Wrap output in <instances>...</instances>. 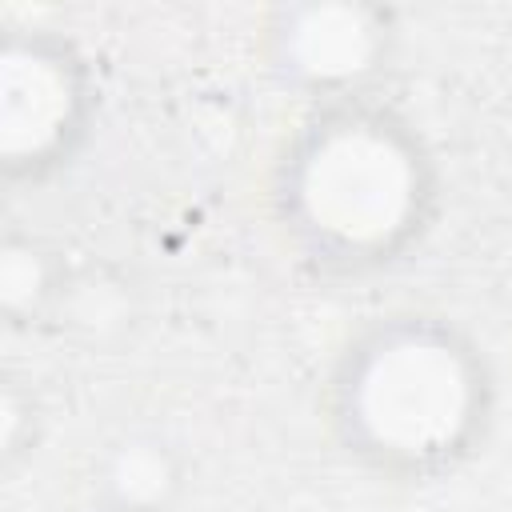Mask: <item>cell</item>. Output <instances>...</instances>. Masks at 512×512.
<instances>
[{
    "mask_svg": "<svg viewBox=\"0 0 512 512\" xmlns=\"http://www.w3.org/2000/svg\"><path fill=\"white\" fill-rule=\"evenodd\" d=\"M84 512H132V508H112V504H96V500H88Z\"/></svg>",
    "mask_w": 512,
    "mask_h": 512,
    "instance_id": "cell-7",
    "label": "cell"
},
{
    "mask_svg": "<svg viewBox=\"0 0 512 512\" xmlns=\"http://www.w3.org/2000/svg\"><path fill=\"white\" fill-rule=\"evenodd\" d=\"M64 264L60 256L28 232H8L0 244V308L8 324L40 320L64 292Z\"/></svg>",
    "mask_w": 512,
    "mask_h": 512,
    "instance_id": "cell-6",
    "label": "cell"
},
{
    "mask_svg": "<svg viewBox=\"0 0 512 512\" xmlns=\"http://www.w3.org/2000/svg\"><path fill=\"white\" fill-rule=\"evenodd\" d=\"M396 48V16L364 0H296L260 20L268 76L308 108L376 96Z\"/></svg>",
    "mask_w": 512,
    "mask_h": 512,
    "instance_id": "cell-4",
    "label": "cell"
},
{
    "mask_svg": "<svg viewBox=\"0 0 512 512\" xmlns=\"http://www.w3.org/2000/svg\"><path fill=\"white\" fill-rule=\"evenodd\" d=\"M500 380L484 344L452 316L392 308L336 348L324 428L348 464L388 484L456 476L492 436Z\"/></svg>",
    "mask_w": 512,
    "mask_h": 512,
    "instance_id": "cell-2",
    "label": "cell"
},
{
    "mask_svg": "<svg viewBox=\"0 0 512 512\" xmlns=\"http://www.w3.org/2000/svg\"><path fill=\"white\" fill-rule=\"evenodd\" d=\"M96 120V80L84 52L48 28H16L0 48V168L12 184L64 172Z\"/></svg>",
    "mask_w": 512,
    "mask_h": 512,
    "instance_id": "cell-3",
    "label": "cell"
},
{
    "mask_svg": "<svg viewBox=\"0 0 512 512\" xmlns=\"http://www.w3.org/2000/svg\"><path fill=\"white\" fill-rule=\"evenodd\" d=\"M280 244L316 276L364 280L404 264L440 216L424 132L380 96L308 108L268 172Z\"/></svg>",
    "mask_w": 512,
    "mask_h": 512,
    "instance_id": "cell-1",
    "label": "cell"
},
{
    "mask_svg": "<svg viewBox=\"0 0 512 512\" xmlns=\"http://www.w3.org/2000/svg\"><path fill=\"white\" fill-rule=\"evenodd\" d=\"M184 492L188 460L168 436L152 428L120 432L92 456L88 500L96 504L132 512H176Z\"/></svg>",
    "mask_w": 512,
    "mask_h": 512,
    "instance_id": "cell-5",
    "label": "cell"
}]
</instances>
